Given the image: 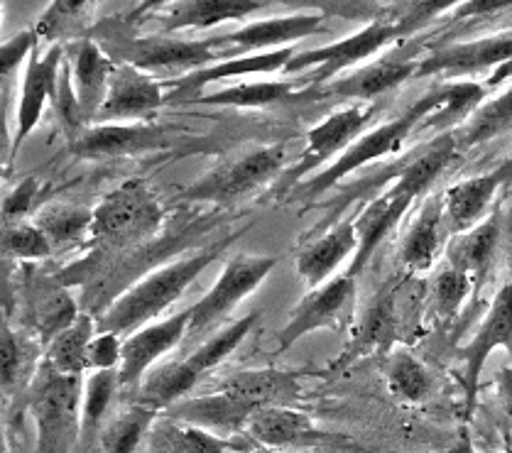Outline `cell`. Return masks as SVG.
<instances>
[{
	"mask_svg": "<svg viewBox=\"0 0 512 453\" xmlns=\"http://www.w3.org/2000/svg\"><path fill=\"white\" fill-rule=\"evenodd\" d=\"M456 155H459V145H456L454 133H444L434 138L432 143L424 147L422 155H417L410 165L400 169L395 182L383 194L375 196L366 209L353 218L358 233V253L353 255L348 275H361L363 267L375 255V250L400 226L402 218L412 209V204L437 182L441 172L456 160Z\"/></svg>",
	"mask_w": 512,
	"mask_h": 453,
	"instance_id": "cell-1",
	"label": "cell"
},
{
	"mask_svg": "<svg viewBox=\"0 0 512 453\" xmlns=\"http://www.w3.org/2000/svg\"><path fill=\"white\" fill-rule=\"evenodd\" d=\"M250 226L241 228V231L231 233V236L221 238L219 243L209 245V248H201L196 253L187 255V258H179L174 263H167L157 270H152L150 275H145L143 280L135 282L128 292L118 294L103 314L98 316L96 329L106 331V334H118V336H130L135 331H140L147 321L157 319L162 311H167L184 294L196 277L206 270L209 265H214L221 258L223 250L233 243L236 238H241Z\"/></svg>",
	"mask_w": 512,
	"mask_h": 453,
	"instance_id": "cell-2",
	"label": "cell"
},
{
	"mask_svg": "<svg viewBox=\"0 0 512 453\" xmlns=\"http://www.w3.org/2000/svg\"><path fill=\"white\" fill-rule=\"evenodd\" d=\"M91 37L116 64H128L155 79L162 74L179 79V76L194 74L223 59L219 37L182 40V37H170L162 32L138 37L128 35L116 23H101L94 27Z\"/></svg>",
	"mask_w": 512,
	"mask_h": 453,
	"instance_id": "cell-3",
	"label": "cell"
},
{
	"mask_svg": "<svg viewBox=\"0 0 512 453\" xmlns=\"http://www.w3.org/2000/svg\"><path fill=\"white\" fill-rule=\"evenodd\" d=\"M449 101H451V84L441 86V89H434L429 91V94H424L422 98H417L405 113H400V116L388 120V123L363 133L356 143L343 152L339 160H334L329 167L321 169V172L314 174L312 179H304L299 187H294L290 199H302V201L317 199V196L324 194V191L336 187V184H339L343 177H348V174L358 172V169L370 165V162H378L383 160V157L392 155V152H397L402 147V143L415 133L419 125L427 123L434 113L444 111V108L449 106Z\"/></svg>",
	"mask_w": 512,
	"mask_h": 453,
	"instance_id": "cell-4",
	"label": "cell"
},
{
	"mask_svg": "<svg viewBox=\"0 0 512 453\" xmlns=\"http://www.w3.org/2000/svg\"><path fill=\"white\" fill-rule=\"evenodd\" d=\"M444 8H449V5H422L419 13L405 15V18L397 20V23L375 20V23L358 30L356 35L343 37L339 42H331V45H324L319 49H309V52H297L292 57V62L287 64L285 74H304L302 79L307 81V89L309 86L329 84V81L336 79V74L366 62V59L373 57L375 52L392 45V42H397L400 37L410 35L412 30H417V27L422 25V20L432 18V13H439V10Z\"/></svg>",
	"mask_w": 512,
	"mask_h": 453,
	"instance_id": "cell-5",
	"label": "cell"
},
{
	"mask_svg": "<svg viewBox=\"0 0 512 453\" xmlns=\"http://www.w3.org/2000/svg\"><path fill=\"white\" fill-rule=\"evenodd\" d=\"M287 165V143L258 145L243 155L228 157L209 174L184 187L177 194V204H216L231 206L255 191L270 187L282 177Z\"/></svg>",
	"mask_w": 512,
	"mask_h": 453,
	"instance_id": "cell-6",
	"label": "cell"
},
{
	"mask_svg": "<svg viewBox=\"0 0 512 453\" xmlns=\"http://www.w3.org/2000/svg\"><path fill=\"white\" fill-rule=\"evenodd\" d=\"M165 206L145 179H128L94 209L91 243L98 250H133L160 233Z\"/></svg>",
	"mask_w": 512,
	"mask_h": 453,
	"instance_id": "cell-7",
	"label": "cell"
},
{
	"mask_svg": "<svg viewBox=\"0 0 512 453\" xmlns=\"http://www.w3.org/2000/svg\"><path fill=\"white\" fill-rule=\"evenodd\" d=\"M209 140L194 138L187 130L174 125L155 123H106L89 125L72 140V152L79 160L101 162L118 157L150 155V152L204 150Z\"/></svg>",
	"mask_w": 512,
	"mask_h": 453,
	"instance_id": "cell-8",
	"label": "cell"
},
{
	"mask_svg": "<svg viewBox=\"0 0 512 453\" xmlns=\"http://www.w3.org/2000/svg\"><path fill=\"white\" fill-rule=\"evenodd\" d=\"M375 111L378 108L373 103H351L314 125L307 133V145H304L299 160L290 169H285L272 187V199H290L294 187H299L307 174L317 172V169L321 172V167L334 157L339 160L343 152L361 138Z\"/></svg>",
	"mask_w": 512,
	"mask_h": 453,
	"instance_id": "cell-9",
	"label": "cell"
},
{
	"mask_svg": "<svg viewBox=\"0 0 512 453\" xmlns=\"http://www.w3.org/2000/svg\"><path fill=\"white\" fill-rule=\"evenodd\" d=\"M356 277L336 275L329 282L312 289L292 311L285 329L277 334V351H290L299 338L314 331H339L351 321L356 309Z\"/></svg>",
	"mask_w": 512,
	"mask_h": 453,
	"instance_id": "cell-10",
	"label": "cell"
},
{
	"mask_svg": "<svg viewBox=\"0 0 512 453\" xmlns=\"http://www.w3.org/2000/svg\"><path fill=\"white\" fill-rule=\"evenodd\" d=\"M275 265V255H233L223 265V272L219 280L214 282V287L192 307V329H189V334H199V331H206L209 326L226 319L245 297H250L255 289L268 280Z\"/></svg>",
	"mask_w": 512,
	"mask_h": 453,
	"instance_id": "cell-11",
	"label": "cell"
},
{
	"mask_svg": "<svg viewBox=\"0 0 512 453\" xmlns=\"http://www.w3.org/2000/svg\"><path fill=\"white\" fill-rule=\"evenodd\" d=\"M417 59L405 57H385L380 62L368 64V67L356 69L346 76H336L334 81L321 86H309L292 98V103H331V101H351V103H370L378 96L388 94L405 84L407 79L417 74Z\"/></svg>",
	"mask_w": 512,
	"mask_h": 453,
	"instance_id": "cell-12",
	"label": "cell"
},
{
	"mask_svg": "<svg viewBox=\"0 0 512 453\" xmlns=\"http://www.w3.org/2000/svg\"><path fill=\"white\" fill-rule=\"evenodd\" d=\"M81 378L59 375L45 363L32 382V414L40 427V453H59L67 441L76 407H81Z\"/></svg>",
	"mask_w": 512,
	"mask_h": 453,
	"instance_id": "cell-13",
	"label": "cell"
},
{
	"mask_svg": "<svg viewBox=\"0 0 512 453\" xmlns=\"http://www.w3.org/2000/svg\"><path fill=\"white\" fill-rule=\"evenodd\" d=\"M64 54H67L64 45H52L47 52L37 47L32 57L27 59L23 86H20L18 116H15L13 145H10V160L18 157L20 147H23L32 130L37 128V123L45 116V108L49 103H54L59 76H62L64 67Z\"/></svg>",
	"mask_w": 512,
	"mask_h": 453,
	"instance_id": "cell-14",
	"label": "cell"
},
{
	"mask_svg": "<svg viewBox=\"0 0 512 453\" xmlns=\"http://www.w3.org/2000/svg\"><path fill=\"white\" fill-rule=\"evenodd\" d=\"M508 351L512 356V280L505 282L493 297L490 307L478 324L476 334L466 343L461 351L464 360V392H466V414L471 417L473 407H476L478 385H481L483 368H486L488 358L493 351Z\"/></svg>",
	"mask_w": 512,
	"mask_h": 453,
	"instance_id": "cell-15",
	"label": "cell"
},
{
	"mask_svg": "<svg viewBox=\"0 0 512 453\" xmlns=\"http://www.w3.org/2000/svg\"><path fill=\"white\" fill-rule=\"evenodd\" d=\"M165 103V84L160 79L128 64H116V72L108 84V96L94 125L150 123V118H155Z\"/></svg>",
	"mask_w": 512,
	"mask_h": 453,
	"instance_id": "cell-16",
	"label": "cell"
},
{
	"mask_svg": "<svg viewBox=\"0 0 512 453\" xmlns=\"http://www.w3.org/2000/svg\"><path fill=\"white\" fill-rule=\"evenodd\" d=\"M503 64H512V32L434 49L427 57L419 59L415 76L417 79H427V76L459 79V76L486 72V69L503 67Z\"/></svg>",
	"mask_w": 512,
	"mask_h": 453,
	"instance_id": "cell-17",
	"label": "cell"
},
{
	"mask_svg": "<svg viewBox=\"0 0 512 453\" xmlns=\"http://www.w3.org/2000/svg\"><path fill=\"white\" fill-rule=\"evenodd\" d=\"M192 329V307L167 316L160 324H150L123 341V360L118 368L121 387H138L165 353H170Z\"/></svg>",
	"mask_w": 512,
	"mask_h": 453,
	"instance_id": "cell-18",
	"label": "cell"
},
{
	"mask_svg": "<svg viewBox=\"0 0 512 453\" xmlns=\"http://www.w3.org/2000/svg\"><path fill=\"white\" fill-rule=\"evenodd\" d=\"M326 15L319 13H297L285 15V18L255 20V23L243 25L241 30L228 32L219 37L223 49V59L241 57L248 52H275V49L292 47L297 40L312 37L324 30Z\"/></svg>",
	"mask_w": 512,
	"mask_h": 453,
	"instance_id": "cell-19",
	"label": "cell"
},
{
	"mask_svg": "<svg viewBox=\"0 0 512 453\" xmlns=\"http://www.w3.org/2000/svg\"><path fill=\"white\" fill-rule=\"evenodd\" d=\"M64 52H67L64 62H67L69 76H72L76 103H79L86 128H89V125H94L98 111L106 101L108 84H111V76L116 72V62L103 52L94 37L69 42V45H64Z\"/></svg>",
	"mask_w": 512,
	"mask_h": 453,
	"instance_id": "cell-20",
	"label": "cell"
},
{
	"mask_svg": "<svg viewBox=\"0 0 512 453\" xmlns=\"http://www.w3.org/2000/svg\"><path fill=\"white\" fill-rule=\"evenodd\" d=\"M294 54H297V49L294 47L275 49V52L245 54V57L221 59V62L211 64V67L199 69V72L187 74V76H179V79L162 81V84H165L167 103H192L194 98L204 94L206 86L216 84V81H223V79H233V76L285 72Z\"/></svg>",
	"mask_w": 512,
	"mask_h": 453,
	"instance_id": "cell-21",
	"label": "cell"
},
{
	"mask_svg": "<svg viewBox=\"0 0 512 453\" xmlns=\"http://www.w3.org/2000/svg\"><path fill=\"white\" fill-rule=\"evenodd\" d=\"M253 412L255 409L245 405L238 397L216 390L211 395L187 397V400L177 402V405L167 409L165 417L170 422L184 424V427L206 431L216 439L231 441L238 434H243Z\"/></svg>",
	"mask_w": 512,
	"mask_h": 453,
	"instance_id": "cell-22",
	"label": "cell"
},
{
	"mask_svg": "<svg viewBox=\"0 0 512 453\" xmlns=\"http://www.w3.org/2000/svg\"><path fill=\"white\" fill-rule=\"evenodd\" d=\"M510 182L512 160L503 162V165L490 169L486 174L456 182L454 187H449L441 194V199H444L446 226L454 228V233H464L468 228L478 226L486 218L498 191Z\"/></svg>",
	"mask_w": 512,
	"mask_h": 453,
	"instance_id": "cell-23",
	"label": "cell"
},
{
	"mask_svg": "<svg viewBox=\"0 0 512 453\" xmlns=\"http://www.w3.org/2000/svg\"><path fill=\"white\" fill-rule=\"evenodd\" d=\"M307 370H282V368H260L241 370L219 385V390L238 397L253 409L263 407H294L302 397V380Z\"/></svg>",
	"mask_w": 512,
	"mask_h": 453,
	"instance_id": "cell-24",
	"label": "cell"
},
{
	"mask_svg": "<svg viewBox=\"0 0 512 453\" xmlns=\"http://www.w3.org/2000/svg\"><path fill=\"white\" fill-rule=\"evenodd\" d=\"M397 336V297L395 289L385 287L383 292L375 294L373 302L363 311L361 321L353 329L351 341H348L346 351L341 353L334 363L329 365L331 373H339L343 368H351L356 360H361L368 353L378 351V348H390Z\"/></svg>",
	"mask_w": 512,
	"mask_h": 453,
	"instance_id": "cell-25",
	"label": "cell"
},
{
	"mask_svg": "<svg viewBox=\"0 0 512 453\" xmlns=\"http://www.w3.org/2000/svg\"><path fill=\"white\" fill-rule=\"evenodd\" d=\"M500 233H503V214H500V209H495L493 214L483 218L478 226L468 228L464 233H454L449 243H446L449 267L466 272L473 280V285L481 287L490 265H493L495 253H498Z\"/></svg>",
	"mask_w": 512,
	"mask_h": 453,
	"instance_id": "cell-26",
	"label": "cell"
},
{
	"mask_svg": "<svg viewBox=\"0 0 512 453\" xmlns=\"http://www.w3.org/2000/svg\"><path fill=\"white\" fill-rule=\"evenodd\" d=\"M263 8H268V3L258 0H174L165 5L162 35L179 30H209L221 23L245 20Z\"/></svg>",
	"mask_w": 512,
	"mask_h": 453,
	"instance_id": "cell-27",
	"label": "cell"
},
{
	"mask_svg": "<svg viewBox=\"0 0 512 453\" xmlns=\"http://www.w3.org/2000/svg\"><path fill=\"white\" fill-rule=\"evenodd\" d=\"M358 253V233H356V221H343L336 223L331 231H326L324 236L307 245V248L299 250L297 255V272L304 277L309 287L317 289L324 282L331 280V275L336 272L343 260L348 255Z\"/></svg>",
	"mask_w": 512,
	"mask_h": 453,
	"instance_id": "cell-28",
	"label": "cell"
},
{
	"mask_svg": "<svg viewBox=\"0 0 512 453\" xmlns=\"http://www.w3.org/2000/svg\"><path fill=\"white\" fill-rule=\"evenodd\" d=\"M245 434L268 449L307 446L317 436L314 422L307 412L294 407H263L255 409L248 419Z\"/></svg>",
	"mask_w": 512,
	"mask_h": 453,
	"instance_id": "cell-29",
	"label": "cell"
},
{
	"mask_svg": "<svg viewBox=\"0 0 512 453\" xmlns=\"http://www.w3.org/2000/svg\"><path fill=\"white\" fill-rule=\"evenodd\" d=\"M446 226L444 199L429 196L400 248V263L410 272H424L434 265L441 250V231Z\"/></svg>",
	"mask_w": 512,
	"mask_h": 453,
	"instance_id": "cell-30",
	"label": "cell"
},
{
	"mask_svg": "<svg viewBox=\"0 0 512 453\" xmlns=\"http://www.w3.org/2000/svg\"><path fill=\"white\" fill-rule=\"evenodd\" d=\"M201 375L194 373L187 360H172L152 368L150 373L135 387V405L155 409V412H167L177 402L187 400L192 387L199 382Z\"/></svg>",
	"mask_w": 512,
	"mask_h": 453,
	"instance_id": "cell-31",
	"label": "cell"
},
{
	"mask_svg": "<svg viewBox=\"0 0 512 453\" xmlns=\"http://www.w3.org/2000/svg\"><path fill=\"white\" fill-rule=\"evenodd\" d=\"M81 311L76 309L72 294L67 292L64 285H54V282H45L37 287V292L27 299L25 319L30 329L40 336V341L49 346L64 329L74 324L76 316Z\"/></svg>",
	"mask_w": 512,
	"mask_h": 453,
	"instance_id": "cell-32",
	"label": "cell"
},
{
	"mask_svg": "<svg viewBox=\"0 0 512 453\" xmlns=\"http://www.w3.org/2000/svg\"><path fill=\"white\" fill-rule=\"evenodd\" d=\"M121 380H118V370H94L86 378L84 395H81V417H79V451L81 453H96L98 436L106 424L108 409L113 405Z\"/></svg>",
	"mask_w": 512,
	"mask_h": 453,
	"instance_id": "cell-33",
	"label": "cell"
},
{
	"mask_svg": "<svg viewBox=\"0 0 512 453\" xmlns=\"http://www.w3.org/2000/svg\"><path fill=\"white\" fill-rule=\"evenodd\" d=\"M307 89L304 79H280V81H253V84L223 86L214 94L194 98L199 106H228V108H268L277 103H292L299 91Z\"/></svg>",
	"mask_w": 512,
	"mask_h": 453,
	"instance_id": "cell-34",
	"label": "cell"
},
{
	"mask_svg": "<svg viewBox=\"0 0 512 453\" xmlns=\"http://www.w3.org/2000/svg\"><path fill=\"white\" fill-rule=\"evenodd\" d=\"M35 226L45 233L54 253L74 250L84 245L86 240H91L94 209L74 204H52L37 214Z\"/></svg>",
	"mask_w": 512,
	"mask_h": 453,
	"instance_id": "cell-35",
	"label": "cell"
},
{
	"mask_svg": "<svg viewBox=\"0 0 512 453\" xmlns=\"http://www.w3.org/2000/svg\"><path fill=\"white\" fill-rule=\"evenodd\" d=\"M94 3L91 0H54L35 25L40 42H52V45H69V42L91 37L94 27Z\"/></svg>",
	"mask_w": 512,
	"mask_h": 453,
	"instance_id": "cell-36",
	"label": "cell"
},
{
	"mask_svg": "<svg viewBox=\"0 0 512 453\" xmlns=\"http://www.w3.org/2000/svg\"><path fill=\"white\" fill-rule=\"evenodd\" d=\"M383 378L392 395L407 405H422L434 395V378L427 365L402 348L385 358Z\"/></svg>",
	"mask_w": 512,
	"mask_h": 453,
	"instance_id": "cell-37",
	"label": "cell"
},
{
	"mask_svg": "<svg viewBox=\"0 0 512 453\" xmlns=\"http://www.w3.org/2000/svg\"><path fill=\"white\" fill-rule=\"evenodd\" d=\"M96 331L98 329L94 316L81 311L74 324L49 343L45 363L52 370H57L59 375L81 378V373L89 370V365H86V351H89V343L96 336Z\"/></svg>",
	"mask_w": 512,
	"mask_h": 453,
	"instance_id": "cell-38",
	"label": "cell"
},
{
	"mask_svg": "<svg viewBox=\"0 0 512 453\" xmlns=\"http://www.w3.org/2000/svg\"><path fill=\"white\" fill-rule=\"evenodd\" d=\"M508 130H512V86H508L500 96L481 103V106L466 118V123L456 130L454 138L461 152L483 143H490V140L500 138V135H505Z\"/></svg>",
	"mask_w": 512,
	"mask_h": 453,
	"instance_id": "cell-39",
	"label": "cell"
},
{
	"mask_svg": "<svg viewBox=\"0 0 512 453\" xmlns=\"http://www.w3.org/2000/svg\"><path fill=\"white\" fill-rule=\"evenodd\" d=\"M155 409L143 405H128L116 417L108 419L98 436L96 453H138L147 429L157 419Z\"/></svg>",
	"mask_w": 512,
	"mask_h": 453,
	"instance_id": "cell-40",
	"label": "cell"
},
{
	"mask_svg": "<svg viewBox=\"0 0 512 453\" xmlns=\"http://www.w3.org/2000/svg\"><path fill=\"white\" fill-rule=\"evenodd\" d=\"M258 321H260L258 311L231 321V324L223 326L221 331H216L214 336L206 338V341L201 343L194 353H189L184 360H187V365L194 370V373H199V375L209 373V370H214L216 365H221L223 360H226L238 346H241L245 338H248L250 331L255 329V324H258Z\"/></svg>",
	"mask_w": 512,
	"mask_h": 453,
	"instance_id": "cell-41",
	"label": "cell"
},
{
	"mask_svg": "<svg viewBox=\"0 0 512 453\" xmlns=\"http://www.w3.org/2000/svg\"><path fill=\"white\" fill-rule=\"evenodd\" d=\"M473 287L476 285H473V280L466 272L456 270V267H444V270L434 275L432 285H429V304H432V311L444 321L454 319L461 307H464Z\"/></svg>",
	"mask_w": 512,
	"mask_h": 453,
	"instance_id": "cell-42",
	"label": "cell"
},
{
	"mask_svg": "<svg viewBox=\"0 0 512 453\" xmlns=\"http://www.w3.org/2000/svg\"><path fill=\"white\" fill-rule=\"evenodd\" d=\"M3 253L8 258L32 263V260L49 258V255H54V250L35 223L20 221L3 226Z\"/></svg>",
	"mask_w": 512,
	"mask_h": 453,
	"instance_id": "cell-43",
	"label": "cell"
},
{
	"mask_svg": "<svg viewBox=\"0 0 512 453\" xmlns=\"http://www.w3.org/2000/svg\"><path fill=\"white\" fill-rule=\"evenodd\" d=\"M157 439L162 441V453H226L231 441L216 439V436L206 434V431L184 427V424H177V427L160 431Z\"/></svg>",
	"mask_w": 512,
	"mask_h": 453,
	"instance_id": "cell-44",
	"label": "cell"
},
{
	"mask_svg": "<svg viewBox=\"0 0 512 453\" xmlns=\"http://www.w3.org/2000/svg\"><path fill=\"white\" fill-rule=\"evenodd\" d=\"M27 353L23 348V338L15 334L13 326H3V392L13 397L18 390V382L23 378Z\"/></svg>",
	"mask_w": 512,
	"mask_h": 453,
	"instance_id": "cell-45",
	"label": "cell"
},
{
	"mask_svg": "<svg viewBox=\"0 0 512 453\" xmlns=\"http://www.w3.org/2000/svg\"><path fill=\"white\" fill-rule=\"evenodd\" d=\"M123 360V336L106 334V331H96L91 338L89 351H86V365L89 370H118Z\"/></svg>",
	"mask_w": 512,
	"mask_h": 453,
	"instance_id": "cell-46",
	"label": "cell"
},
{
	"mask_svg": "<svg viewBox=\"0 0 512 453\" xmlns=\"http://www.w3.org/2000/svg\"><path fill=\"white\" fill-rule=\"evenodd\" d=\"M37 47H40V37H37L35 27L18 32V35H13L10 40H5L3 47H0V74H3V79L18 72L20 64L25 62V57L30 59Z\"/></svg>",
	"mask_w": 512,
	"mask_h": 453,
	"instance_id": "cell-47",
	"label": "cell"
},
{
	"mask_svg": "<svg viewBox=\"0 0 512 453\" xmlns=\"http://www.w3.org/2000/svg\"><path fill=\"white\" fill-rule=\"evenodd\" d=\"M37 189H40L37 177H27L8 191V196L3 199V226L25 221V214L32 209V201H35Z\"/></svg>",
	"mask_w": 512,
	"mask_h": 453,
	"instance_id": "cell-48",
	"label": "cell"
},
{
	"mask_svg": "<svg viewBox=\"0 0 512 453\" xmlns=\"http://www.w3.org/2000/svg\"><path fill=\"white\" fill-rule=\"evenodd\" d=\"M495 400H498L500 409L512 424V365H505L495 375Z\"/></svg>",
	"mask_w": 512,
	"mask_h": 453,
	"instance_id": "cell-49",
	"label": "cell"
},
{
	"mask_svg": "<svg viewBox=\"0 0 512 453\" xmlns=\"http://www.w3.org/2000/svg\"><path fill=\"white\" fill-rule=\"evenodd\" d=\"M449 453H476V446H473L471 434H468L466 429H461L459 439L454 441V446H451Z\"/></svg>",
	"mask_w": 512,
	"mask_h": 453,
	"instance_id": "cell-50",
	"label": "cell"
},
{
	"mask_svg": "<svg viewBox=\"0 0 512 453\" xmlns=\"http://www.w3.org/2000/svg\"><path fill=\"white\" fill-rule=\"evenodd\" d=\"M505 453H512V446H508V449H505Z\"/></svg>",
	"mask_w": 512,
	"mask_h": 453,
	"instance_id": "cell-51",
	"label": "cell"
}]
</instances>
